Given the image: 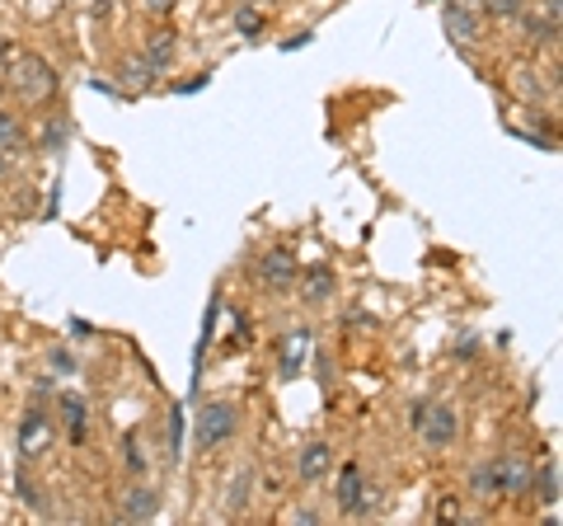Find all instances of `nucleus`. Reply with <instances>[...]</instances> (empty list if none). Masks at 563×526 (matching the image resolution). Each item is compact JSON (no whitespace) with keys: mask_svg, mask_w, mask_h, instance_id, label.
Instances as JSON below:
<instances>
[{"mask_svg":"<svg viewBox=\"0 0 563 526\" xmlns=\"http://www.w3.org/2000/svg\"><path fill=\"white\" fill-rule=\"evenodd\" d=\"M0 85L24 99V103H47L52 90H57V72L38 57V52H24V47H10L5 57H0Z\"/></svg>","mask_w":563,"mask_h":526,"instance_id":"f257e3e1","label":"nucleus"},{"mask_svg":"<svg viewBox=\"0 0 563 526\" xmlns=\"http://www.w3.org/2000/svg\"><path fill=\"white\" fill-rule=\"evenodd\" d=\"M470 484H474V494H484V498H512L531 484V465H526L521 456H493L488 465L474 470Z\"/></svg>","mask_w":563,"mask_h":526,"instance_id":"f03ea898","label":"nucleus"},{"mask_svg":"<svg viewBox=\"0 0 563 526\" xmlns=\"http://www.w3.org/2000/svg\"><path fill=\"white\" fill-rule=\"evenodd\" d=\"M413 424H418V437L428 447H451L455 432H461V424H455V414L446 405H418L413 409Z\"/></svg>","mask_w":563,"mask_h":526,"instance_id":"7ed1b4c3","label":"nucleus"},{"mask_svg":"<svg viewBox=\"0 0 563 526\" xmlns=\"http://www.w3.org/2000/svg\"><path fill=\"white\" fill-rule=\"evenodd\" d=\"M52 437H57V428L47 424L43 409H29L24 414V428H20V461H43V451L52 447Z\"/></svg>","mask_w":563,"mask_h":526,"instance_id":"20e7f679","label":"nucleus"},{"mask_svg":"<svg viewBox=\"0 0 563 526\" xmlns=\"http://www.w3.org/2000/svg\"><path fill=\"white\" fill-rule=\"evenodd\" d=\"M235 405H207L202 414H198V447H221L225 437L235 432Z\"/></svg>","mask_w":563,"mask_h":526,"instance_id":"39448f33","label":"nucleus"},{"mask_svg":"<svg viewBox=\"0 0 563 526\" xmlns=\"http://www.w3.org/2000/svg\"><path fill=\"white\" fill-rule=\"evenodd\" d=\"M155 513H161V494H155L151 484H128L118 494V517L122 522H151Z\"/></svg>","mask_w":563,"mask_h":526,"instance_id":"423d86ee","label":"nucleus"},{"mask_svg":"<svg viewBox=\"0 0 563 526\" xmlns=\"http://www.w3.org/2000/svg\"><path fill=\"white\" fill-rule=\"evenodd\" d=\"M296 259L287 254V250H268L258 259V277H263V287L268 292H287V287H296Z\"/></svg>","mask_w":563,"mask_h":526,"instance_id":"0eeeda50","label":"nucleus"},{"mask_svg":"<svg viewBox=\"0 0 563 526\" xmlns=\"http://www.w3.org/2000/svg\"><path fill=\"white\" fill-rule=\"evenodd\" d=\"M329 465H333V447L329 442H306L301 461H296V475H301V484H320L329 475Z\"/></svg>","mask_w":563,"mask_h":526,"instance_id":"6e6552de","label":"nucleus"},{"mask_svg":"<svg viewBox=\"0 0 563 526\" xmlns=\"http://www.w3.org/2000/svg\"><path fill=\"white\" fill-rule=\"evenodd\" d=\"M339 507H343L347 517L366 513V480H362L357 465H343V470H339Z\"/></svg>","mask_w":563,"mask_h":526,"instance_id":"1a4fd4ad","label":"nucleus"},{"mask_svg":"<svg viewBox=\"0 0 563 526\" xmlns=\"http://www.w3.org/2000/svg\"><path fill=\"white\" fill-rule=\"evenodd\" d=\"M306 353H310V329H291V335H287V343H282V358H277L282 376H296V372H301Z\"/></svg>","mask_w":563,"mask_h":526,"instance_id":"9d476101","label":"nucleus"},{"mask_svg":"<svg viewBox=\"0 0 563 526\" xmlns=\"http://www.w3.org/2000/svg\"><path fill=\"white\" fill-rule=\"evenodd\" d=\"M301 277V302L306 306H324L333 296V273L329 269H310V273H296Z\"/></svg>","mask_w":563,"mask_h":526,"instance_id":"9b49d317","label":"nucleus"},{"mask_svg":"<svg viewBox=\"0 0 563 526\" xmlns=\"http://www.w3.org/2000/svg\"><path fill=\"white\" fill-rule=\"evenodd\" d=\"M442 29L451 33L455 43H474V39H479V20H474L470 10H455V6H446V14H442Z\"/></svg>","mask_w":563,"mask_h":526,"instance_id":"f8f14e48","label":"nucleus"},{"mask_svg":"<svg viewBox=\"0 0 563 526\" xmlns=\"http://www.w3.org/2000/svg\"><path fill=\"white\" fill-rule=\"evenodd\" d=\"M169 57H174V29H155L151 47H146V66L161 76V72H169Z\"/></svg>","mask_w":563,"mask_h":526,"instance_id":"ddd939ff","label":"nucleus"},{"mask_svg":"<svg viewBox=\"0 0 563 526\" xmlns=\"http://www.w3.org/2000/svg\"><path fill=\"white\" fill-rule=\"evenodd\" d=\"M151 80H155V72L146 66V57H128V62H122V85H128L132 95H141Z\"/></svg>","mask_w":563,"mask_h":526,"instance_id":"4468645a","label":"nucleus"},{"mask_svg":"<svg viewBox=\"0 0 563 526\" xmlns=\"http://www.w3.org/2000/svg\"><path fill=\"white\" fill-rule=\"evenodd\" d=\"M62 418H66L70 442H85V399L80 395H66L62 399Z\"/></svg>","mask_w":563,"mask_h":526,"instance_id":"2eb2a0df","label":"nucleus"},{"mask_svg":"<svg viewBox=\"0 0 563 526\" xmlns=\"http://www.w3.org/2000/svg\"><path fill=\"white\" fill-rule=\"evenodd\" d=\"M24 146V128L20 118H14L10 109H0V151H20Z\"/></svg>","mask_w":563,"mask_h":526,"instance_id":"dca6fc26","label":"nucleus"},{"mask_svg":"<svg viewBox=\"0 0 563 526\" xmlns=\"http://www.w3.org/2000/svg\"><path fill=\"white\" fill-rule=\"evenodd\" d=\"M250 489H254V475H250V470H235V480H231V498H225V507H231V513H240V507L250 503Z\"/></svg>","mask_w":563,"mask_h":526,"instance_id":"f3484780","label":"nucleus"},{"mask_svg":"<svg viewBox=\"0 0 563 526\" xmlns=\"http://www.w3.org/2000/svg\"><path fill=\"white\" fill-rule=\"evenodd\" d=\"M531 484H536V494H540L544 503H554V498H559V470H554V465H544L540 475H531Z\"/></svg>","mask_w":563,"mask_h":526,"instance_id":"a211bd4d","label":"nucleus"},{"mask_svg":"<svg viewBox=\"0 0 563 526\" xmlns=\"http://www.w3.org/2000/svg\"><path fill=\"white\" fill-rule=\"evenodd\" d=\"M479 6L493 14V20H517V14L526 10V0H479Z\"/></svg>","mask_w":563,"mask_h":526,"instance_id":"6ab92c4d","label":"nucleus"},{"mask_svg":"<svg viewBox=\"0 0 563 526\" xmlns=\"http://www.w3.org/2000/svg\"><path fill=\"white\" fill-rule=\"evenodd\" d=\"M235 29H240V33H250V39H254V33L263 29V14H258V10H240V14H235Z\"/></svg>","mask_w":563,"mask_h":526,"instance_id":"aec40b11","label":"nucleus"},{"mask_svg":"<svg viewBox=\"0 0 563 526\" xmlns=\"http://www.w3.org/2000/svg\"><path fill=\"white\" fill-rule=\"evenodd\" d=\"M146 10H151V14H169L174 0H146Z\"/></svg>","mask_w":563,"mask_h":526,"instance_id":"412c9836","label":"nucleus"},{"mask_svg":"<svg viewBox=\"0 0 563 526\" xmlns=\"http://www.w3.org/2000/svg\"><path fill=\"white\" fill-rule=\"evenodd\" d=\"M128 465H132V470H141V451H136L132 437H128Z\"/></svg>","mask_w":563,"mask_h":526,"instance_id":"4be33fe9","label":"nucleus"},{"mask_svg":"<svg viewBox=\"0 0 563 526\" xmlns=\"http://www.w3.org/2000/svg\"><path fill=\"white\" fill-rule=\"evenodd\" d=\"M446 6H455V10H470V14H474V10H484L479 0H446Z\"/></svg>","mask_w":563,"mask_h":526,"instance_id":"5701e85b","label":"nucleus"},{"mask_svg":"<svg viewBox=\"0 0 563 526\" xmlns=\"http://www.w3.org/2000/svg\"><path fill=\"white\" fill-rule=\"evenodd\" d=\"M0 174H5V155H0Z\"/></svg>","mask_w":563,"mask_h":526,"instance_id":"b1692460","label":"nucleus"}]
</instances>
